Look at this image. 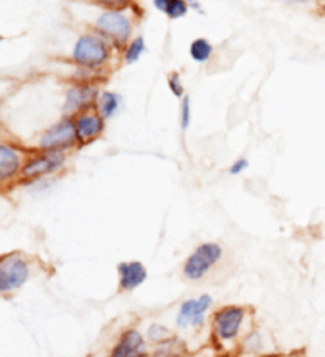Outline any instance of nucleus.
I'll return each mask as SVG.
<instances>
[{
    "label": "nucleus",
    "instance_id": "obj_1",
    "mask_svg": "<svg viewBox=\"0 0 325 357\" xmlns=\"http://www.w3.org/2000/svg\"><path fill=\"white\" fill-rule=\"evenodd\" d=\"M95 31L114 45L124 46L133 34V19L122 10L107 9L95 21Z\"/></svg>",
    "mask_w": 325,
    "mask_h": 357
},
{
    "label": "nucleus",
    "instance_id": "obj_2",
    "mask_svg": "<svg viewBox=\"0 0 325 357\" xmlns=\"http://www.w3.org/2000/svg\"><path fill=\"white\" fill-rule=\"evenodd\" d=\"M110 56V46L100 36L83 34L73 47V61L83 68H100Z\"/></svg>",
    "mask_w": 325,
    "mask_h": 357
},
{
    "label": "nucleus",
    "instance_id": "obj_3",
    "mask_svg": "<svg viewBox=\"0 0 325 357\" xmlns=\"http://www.w3.org/2000/svg\"><path fill=\"white\" fill-rule=\"evenodd\" d=\"M222 257V248L216 242H205L188 256L183 266V275L190 281H198L213 268Z\"/></svg>",
    "mask_w": 325,
    "mask_h": 357
},
{
    "label": "nucleus",
    "instance_id": "obj_23",
    "mask_svg": "<svg viewBox=\"0 0 325 357\" xmlns=\"http://www.w3.org/2000/svg\"><path fill=\"white\" fill-rule=\"evenodd\" d=\"M322 3H324V9H325V0H322Z\"/></svg>",
    "mask_w": 325,
    "mask_h": 357
},
{
    "label": "nucleus",
    "instance_id": "obj_20",
    "mask_svg": "<svg viewBox=\"0 0 325 357\" xmlns=\"http://www.w3.org/2000/svg\"><path fill=\"white\" fill-rule=\"evenodd\" d=\"M180 122H181V129L186 130L190 127V122H192V109H190V97L185 95L181 98V116H180Z\"/></svg>",
    "mask_w": 325,
    "mask_h": 357
},
{
    "label": "nucleus",
    "instance_id": "obj_8",
    "mask_svg": "<svg viewBox=\"0 0 325 357\" xmlns=\"http://www.w3.org/2000/svg\"><path fill=\"white\" fill-rule=\"evenodd\" d=\"M212 296L207 295V293L198 296V298L186 300L180 307V312H178L176 325L181 328L198 327V325H202L205 320V313H207L209 308L212 307Z\"/></svg>",
    "mask_w": 325,
    "mask_h": 357
},
{
    "label": "nucleus",
    "instance_id": "obj_4",
    "mask_svg": "<svg viewBox=\"0 0 325 357\" xmlns=\"http://www.w3.org/2000/svg\"><path fill=\"white\" fill-rule=\"evenodd\" d=\"M31 276L29 263L21 254H7L0 263V289L3 293L21 288Z\"/></svg>",
    "mask_w": 325,
    "mask_h": 357
},
{
    "label": "nucleus",
    "instance_id": "obj_24",
    "mask_svg": "<svg viewBox=\"0 0 325 357\" xmlns=\"http://www.w3.org/2000/svg\"><path fill=\"white\" fill-rule=\"evenodd\" d=\"M139 357H148V356H146V354H142V356H139Z\"/></svg>",
    "mask_w": 325,
    "mask_h": 357
},
{
    "label": "nucleus",
    "instance_id": "obj_6",
    "mask_svg": "<svg viewBox=\"0 0 325 357\" xmlns=\"http://www.w3.org/2000/svg\"><path fill=\"white\" fill-rule=\"evenodd\" d=\"M77 141V130H75V121L65 119L46 130L39 139V148L45 151H63L70 148Z\"/></svg>",
    "mask_w": 325,
    "mask_h": 357
},
{
    "label": "nucleus",
    "instance_id": "obj_11",
    "mask_svg": "<svg viewBox=\"0 0 325 357\" xmlns=\"http://www.w3.org/2000/svg\"><path fill=\"white\" fill-rule=\"evenodd\" d=\"M119 271V288L122 291H133L137 287H141L148 278V269L141 261H128L117 266Z\"/></svg>",
    "mask_w": 325,
    "mask_h": 357
},
{
    "label": "nucleus",
    "instance_id": "obj_9",
    "mask_svg": "<svg viewBox=\"0 0 325 357\" xmlns=\"http://www.w3.org/2000/svg\"><path fill=\"white\" fill-rule=\"evenodd\" d=\"M105 129V119L95 110H85L75 117L78 144H89L100 136Z\"/></svg>",
    "mask_w": 325,
    "mask_h": 357
},
{
    "label": "nucleus",
    "instance_id": "obj_10",
    "mask_svg": "<svg viewBox=\"0 0 325 357\" xmlns=\"http://www.w3.org/2000/svg\"><path fill=\"white\" fill-rule=\"evenodd\" d=\"M95 98H97V89L92 85H77L71 86L66 93L65 107H63V112L65 116H75V114L85 112L90 105L93 104Z\"/></svg>",
    "mask_w": 325,
    "mask_h": 357
},
{
    "label": "nucleus",
    "instance_id": "obj_15",
    "mask_svg": "<svg viewBox=\"0 0 325 357\" xmlns=\"http://www.w3.org/2000/svg\"><path fill=\"white\" fill-rule=\"evenodd\" d=\"M119 107H121V97L114 92H104L97 100V112L100 114L105 121L116 116Z\"/></svg>",
    "mask_w": 325,
    "mask_h": 357
},
{
    "label": "nucleus",
    "instance_id": "obj_14",
    "mask_svg": "<svg viewBox=\"0 0 325 357\" xmlns=\"http://www.w3.org/2000/svg\"><path fill=\"white\" fill-rule=\"evenodd\" d=\"M153 3L158 10L165 12L169 19L185 17L190 9L186 0H153Z\"/></svg>",
    "mask_w": 325,
    "mask_h": 357
},
{
    "label": "nucleus",
    "instance_id": "obj_18",
    "mask_svg": "<svg viewBox=\"0 0 325 357\" xmlns=\"http://www.w3.org/2000/svg\"><path fill=\"white\" fill-rule=\"evenodd\" d=\"M148 337L149 340H153V342H165V340L169 337V332L168 328L162 327V325L153 324L151 327L148 328Z\"/></svg>",
    "mask_w": 325,
    "mask_h": 357
},
{
    "label": "nucleus",
    "instance_id": "obj_12",
    "mask_svg": "<svg viewBox=\"0 0 325 357\" xmlns=\"http://www.w3.org/2000/svg\"><path fill=\"white\" fill-rule=\"evenodd\" d=\"M146 342L136 328H129L121 335L110 357H139L144 354Z\"/></svg>",
    "mask_w": 325,
    "mask_h": 357
},
{
    "label": "nucleus",
    "instance_id": "obj_7",
    "mask_svg": "<svg viewBox=\"0 0 325 357\" xmlns=\"http://www.w3.org/2000/svg\"><path fill=\"white\" fill-rule=\"evenodd\" d=\"M245 312L241 307H224L216 313L213 331L220 340H232L239 334L241 325L244 322Z\"/></svg>",
    "mask_w": 325,
    "mask_h": 357
},
{
    "label": "nucleus",
    "instance_id": "obj_19",
    "mask_svg": "<svg viewBox=\"0 0 325 357\" xmlns=\"http://www.w3.org/2000/svg\"><path fill=\"white\" fill-rule=\"evenodd\" d=\"M168 85H169V90H172V93L174 95L176 98H183L185 97V89H183V83H181V78L180 75L174 71L168 77Z\"/></svg>",
    "mask_w": 325,
    "mask_h": 357
},
{
    "label": "nucleus",
    "instance_id": "obj_5",
    "mask_svg": "<svg viewBox=\"0 0 325 357\" xmlns=\"http://www.w3.org/2000/svg\"><path fill=\"white\" fill-rule=\"evenodd\" d=\"M66 161V154L63 151H45L29 160L22 166L21 176L24 180H38V178L47 176V174L58 172Z\"/></svg>",
    "mask_w": 325,
    "mask_h": 357
},
{
    "label": "nucleus",
    "instance_id": "obj_22",
    "mask_svg": "<svg viewBox=\"0 0 325 357\" xmlns=\"http://www.w3.org/2000/svg\"><path fill=\"white\" fill-rule=\"evenodd\" d=\"M97 3H100V6L107 7V9H116V10H121V7L128 6L129 0H95Z\"/></svg>",
    "mask_w": 325,
    "mask_h": 357
},
{
    "label": "nucleus",
    "instance_id": "obj_13",
    "mask_svg": "<svg viewBox=\"0 0 325 357\" xmlns=\"http://www.w3.org/2000/svg\"><path fill=\"white\" fill-rule=\"evenodd\" d=\"M17 172H22L21 153L9 144H0V180L6 181Z\"/></svg>",
    "mask_w": 325,
    "mask_h": 357
},
{
    "label": "nucleus",
    "instance_id": "obj_21",
    "mask_svg": "<svg viewBox=\"0 0 325 357\" xmlns=\"http://www.w3.org/2000/svg\"><path fill=\"white\" fill-rule=\"evenodd\" d=\"M249 166V161L245 160V158H239V160H236L231 165V168H229V173L234 174V176H237V174H241L243 172H245Z\"/></svg>",
    "mask_w": 325,
    "mask_h": 357
},
{
    "label": "nucleus",
    "instance_id": "obj_17",
    "mask_svg": "<svg viewBox=\"0 0 325 357\" xmlns=\"http://www.w3.org/2000/svg\"><path fill=\"white\" fill-rule=\"evenodd\" d=\"M144 51H146L144 38H142V36H136V38L129 43L128 47H126V54H124L126 63H128V65H133V63L139 61V58L144 54Z\"/></svg>",
    "mask_w": 325,
    "mask_h": 357
},
{
    "label": "nucleus",
    "instance_id": "obj_16",
    "mask_svg": "<svg viewBox=\"0 0 325 357\" xmlns=\"http://www.w3.org/2000/svg\"><path fill=\"white\" fill-rule=\"evenodd\" d=\"M212 54L213 46L210 45L209 39L197 38L195 41H192V45H190V58L195 63H207Z\"/></svg>",
    "mask_w": 325,
    "mask_h": 357
}]
</instances>
